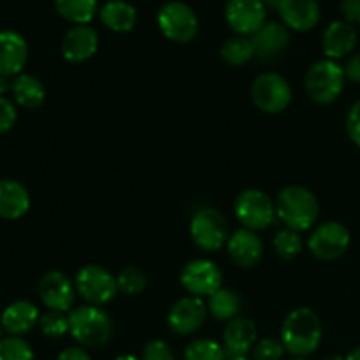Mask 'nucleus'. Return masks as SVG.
<instances>
[{
	"label": "nucleus",
	"mask_w": 360,
	"mask_h": 360,
	"mask_svg": "<svg viewBox=\"0 0 360 360\" xmlns=\"http://www.w3.org/2000/svg\"><path fill=\"white\" fill-rule=\"evenodd\" d=\"M116 283H118V292H122V294L139 295L146 288L148 278L139 267L129 266L120 271V274L116 276Z\"/></svg>",
	"instance_id": "nucleus-31"
},
{
	"label": "nucleus",
	"mask_w": 360,
	"mask_h": 360,
	"mask_svg": "<svg viewBox=\"0 0 360 360\" xmlns=\"http://www.w3.org/2000/svg\"><path fill=\"white\" fill-rule=\"evenodd\" d=\"M157 23L162 35L178 44L190 42L199 32V20H197L195 11L188 4L179 2V0L164 4L158 9Z\"/></svg>",
	"instance_id": "nucleus-5"
},
{
	"label": "nucleus",
	"mask_w": 360,
	"mask_h": 360,
	"mask_svg": "<svg viewBox=\"0 0 360 360\" xmlns=\"http://www.w3.org/2000/svg\"><path fill=\"white\" fill-rule=\"evenodd\" d=\"M101 21L112 32L125 34L130 32L137 23V11L132 4L125 0H109L98 11Z\"/></svg>",
	"instance_id": "nucleus-24"
},
{
	"label": "nucleus",
	"mask_w": 360,
	"mask_h": 360,
	"mask_svg": "<svg viewBox=\"0 0 360 360\" xmlns=\"http://www.w3.org/2000/svg\"><path fill=\"white\" fill-rule=\"evenodd\" d=\"M179 281H181L183 288L190 295H195V297L202 299L210 297L218 288H221L224 273H221V269L213 260L195 259L190 260L183 267L181 274H179Z\"/></svg>",
	"instance_id": "nucleus-10"
},
{
	"label": "nucleus",
	"mask_w": 360,
	"mask_h": 360,
	"mask_svg": "<svg viewBox=\"0 0 360 360\" xmlns=\"http://www.w3.org/2000/svg\"><path fill=\"white\" fill-rule=\"evenodd\" d=\"M274 252L278 257L285 260H292L302 252L304 248V241L301 238V232L292 231V229H283L274 236Z\"/></svg>",
	"instance_id": "nucleus-30"
},
{
	"label": "nucleus",
	"mask_w": 360,
	"mask_h": 360,
	"mask_svg": "<svg viewBox=\"0 0 360 360\" xmlns=\"http://www.w3.org/2000/svg\"><path fill=\"white\" fill-rule=\"evenodd\" d=\"M283 25L295 32H308L320 21V6L316 0H283L278 7Z\"/></svg>",
	"instance_id": "nucleus-19"
},
{
	"label": "nucleus",
	"mask_w": 360,
	"mask_h": 360,
	"mask_svg": "<svg viewBox=\"0 0 360 360\" xmlns=\"http://www.w3.org/2000/svg\"><path fill=\"white\" fill-rule=\"evenodd\" d=\"M30 210V193L16 179H0V218L18 220Z\"/></svg>",
	"instance_id": "nucleus-23"
},
{
	"label": "nucleus",
	"mask_w": 360,
	"mask_h": 360,
	"mask_svg": "<svg viewBox=\"0 0 360 360\" xmlns=\"http://www.w3.org/2000/svg\"><path fill=\"white\" fill-rule=\"evenodd\" d=\"M262 2H264V6L269 7V9L278 11V7L281 6V2H283V0H262Z\"/></svg>",
	"instance_id": "nucleus-41"
},
{
	"label": "nucleus",
	"mask_w": 360,
	"mask_h": 360,
	"mask_svg": "<svg viewBox=\"0 0 360 360\" xmlns=\"http://www.w3.org/2000/svg\"><path fill=\"white\" fill-rule=\"evenodd\" d=\"M0 360H35V355L23 338L6 336L0 340Z\"/></svg>",
	"instance_id": "nucleus-32"
},
{
	"label": "nucleus",
	"mask_w": 360,
	"mask_h": 360,
	"mask_svg": "<svg viewBox=\"0 0 360 360\" xmlns=\"http://www.w3.org/2000/svg\"><path fill=\"white\" fill-rule=\"evenodd\" d=\"M98 49V34L90 25H74L62 39V55L67 62L81 63L90 60Z\"/></svg>",
	"instance_id": "nucleus-15"
},
{
	"label": "nucleus",
	"mask_w": 360,
	"mask_h": 360,
	"mask_svg": "<svg viewBox=\"0 0 360 360\" xmlns=\"http://www.w3.org/2000/svg\"><path fill=\"white\" fill-rule=\"evenodd\" d=\"M143 360H176V357L165 341L153 340L144 347Z\"/></svg>",
	"instance_id": "nucleus-36"
},
{
	"label": "nucleus",
	"mask_w": 360,
	"mask_h": 360,
	"mask_svg": "<svg viewBox=\"0 0 360 360\" xmlns=\"http://www.w3.org/2000/svg\"><path fill=\"white\" fill-rule=\"evenodd\" d=\"M185 360H227V352L214 340L200 338L185 348Z\"/></svg>",
	"instance_id": "nucleus-29"
},
{
	"label": "nucleus",
	"mask_w": 360,
	"mask_h": 360,
	"mask_svg": "<svg viewBox=\"0 0 360 360\" xmlns=\"http://www.w3.org/2000/svg\"><path fill=\"white\" fill-rule=\"evenodd\" d=\"M323 360H345V359L340 357V355H330V357H326Z\"/></svg>",
	"instance_id": "nucleus-45"
},
{
	"label": "nucleus",
	"mask_w": 360,
	"mask_h": 360,
	"mask_svg": "<svg viewBox=\"0 0 360 360\" xmlns=\"http://www.w3.org/2000/svg\"><path fill=\"white\" fill-rule=\"evenodd\" d=\"M347 130L350 139L360 148V101L352 105L350 112L347 118Z\"/></svg>",
	"instance_id": "nucleus-37"
},
{
	"label": "nucleus",
	"mask_w": 360,
	"mask_h": 360,
	"mask_svg": "<svg viewBox=\"0 0 360 360\" xmlns=\"http://www.w3.org/2000/svg\"><path fill=\"white\" fill-rule=\"evenodd\" d=\"M55 9L74 25H90L97 14V0H55Z\"/></svg>",
	"instance_id": "nucleus-27"
},
{
	"label": "nucleus",
	"mask_w": 360,
	"mask_h": 360,
	"mask_svg": "<svg viewBox=\"0 0 360 360\" xmlns=\"http://www.w3.org/2000/svg\"><path fill=\"white\" fill-rule=\"evenodd\" d=\"M345 77L352 83H360V55H354L347 60L343 67Z\"/></svg>",
	"instance_id": "nucleus-39"
},
{
	"label": "nucleus",
	"mask_w": 360,
	"mask_h": 360,
	"mask_svg": "<svg viewBox=\"0 0 360 360\" xmlns=\"http://www.w3.org/2000/svg\"><path fill=\"white\" fill-rule=\"evenodd\" d=\"M28 60V46L21 34L14 30L0 32V76H20Z\"/></svg>",
	"instance_id": "nucleus-17"
},
{
	"label": "nucleus",
	"mask_w": 360,
	"mask_h": 360,
	"mask_svg": "<svg viewBox=\"0 0 360 360\" xmlns=\"http://www.w3.org/2000/svg\"><path fill=\"white\" fill-rule=\"evenodd\" d=\"M220 56L224 62L229 65H245L250 60L255 56V49H253L252 39L243 37V35H234V37L227 39L220 48Z\"/></svg>",
	"instance_id": "nucleus-28"
},
{
	"label": "nucleus",
	"mask_w": 360,
	"mask_h": 360,
	"mask_svg": "<svg viewBox=\"0 0 360 360\" xmlns=\"http://www.w3.org/2000/svg\"><path fill=\"white\" fill-rule=\"evenodd\" d=\"M322 322L309 308H295L281 323L280 341L292 357L311 355L322 343Z\"/></svg>",
	"instance_id": "nucleus-1"
},
{
	"label": "nucleus",
	"mask_w": 360,
	"mask_h": 360,
	"mask_svg": "<svg viewBox=\"0 0 360 360\" xmlns=\"http://www.w3.org/2000/svg\"><path fill=\"white\" fill-rule=\"evenodd\" d=\"M227 360H252V359H248V357H229Z\"/></svg>",
	"instance_id": "nucleus-46"
},
{
	"label": "nucleus",
	"mask_w": 360,
	"mask_h": 360,
	"mask_svg": "<svg viewBox=\"0 0 360 360\" xmlns=\"http://www.w3.org/2000/svg\"><path fill=\"white\" fill-rule=\"evenodd\" d=\"M41 313L39 308L30 301H14L7 306L0 315V326L2 330H6L9 336H23V334L30 333L35 326L39 323Z\"/></svg>",
	"instance_id": "nucleus-20"
},
{
	"label": "nucleus",
	"mask_w": 360,
	"mask_h": 360,
	"mask_svg": "<svg viewBox=\"0 0 360 360\" xmlns=\"http://www.w3.org/2000/svg\"><path fill=\"white\" fill-rule=\"evenodd\" d=\"M14 104L21 105L25 109H37L46 101V88L39 77L32 74H20L14 77L11 84Z\"/></svg>",
	"instance_id": "nucleus-25"
},
{
	"label": "nucleus",
	"mask_w": 360,
	"mask_h": 360,
	"mask_svg": "<svg viewBox=\"0 0 360 360\" xmlns=\"http://www.w3.org/2000/svg\"><path fill=\"white\" fill-rule=\"evenodd\" d=\"M357 30L348 21H333L322 37L323 53L329 60H340L350 55L357 46Z\"/></svg>",
	"instance_id": "nucleus-21"
},
{
	"label": "nucleus",
	"mask_w": 360,
	"mask_h": 360,
	"mask_svg": "<svg viewBox=\"0 0 360 360\" xmlns=\"http://www.w3.org/2000/svg\"><path fill=\"white\" fill-rule=\"evenodd\" d=\"M350 246V232L340 221H326L311 232L308 248L320 260H336L347 253Z\"/></svg>",
	"instance_id": "nucleus-11"
},
{
	"label": "nucleus",
	"mask_w": 360,
	"mask_h": 360,
	"mask_svg": "<svg viewBox=\"0 0 360 360\" xmlns=\"http://www.w3.org/2000/svg\"><path fill=\"white\" fill-rule=\"evenodd\" d=\"M227 253L236 266L243 267V269L255 267L264 257L262 239L257 236V232L241 227L232 232L229 238Z\"/></svg>",
	"instance_id": "nucleus-16"
},
{
	"label": "nucleus",
	"mask_w": 360,
	"mask_h": 360,
	"mask_svg": "<svg viewBox=\"0 0 360 360\" xmlns=\"http://www.w3.org/2000/svg\"><path fill=\"white\" fill-rule=\"evenodd\" d=\"M276 217L292 231H308L319 220L320 204L311 190L301 185H288L276 197Z\"/></svg>",
	"instance_id": "nucleus-2"
},
{
	"label": "nucleus",
	"mask_w": 360,
	"mask_h": 360,
	"mask_svg": "<svg viewBox=\"0 0 360 360\" xmlns=\"http://www.w3.org/2000/svg\"><path fill=\"white\" fill-rule=\"evenodd\" d=\"M345 70L334 60H319L308 69L304 77V88L308 97L315 104L327 105L338 101L345 88Z\"/></svg>",
	"instance_id": "nucleus-4"
},
{
	"label": "nucleus",
	"mask_w": 360,
	"mask_h": 360,
	"mask_svg": "<svg viewBox=\"0 0 360 360\" xmlns=\"http://www.w3.org/2000/svg\"><path fill=\"white\" fill-rule=\"evenodd\" d=\"M292 360H306V359L304 357H294Z\"/></svg>",
	"instance_id": "nucleus-47"
},
{
	"label": "nucleus",
	"mask_w": 360,
	"mask_h": 360,
	"mask_svg": "<svg viewBox=\"0 0 360 360\" xmlns=\"http://www.w3.org/2000/svg\"><path fill=\"white\" fill-rule=\"evenodd\" d=\"M252 101L260 111L278 115L290 105L292 88L278 72H264L252 83Z\"/></svg>",
	"instance_id": "nucleus-9"
},
{
	"label": "nucleus",
	"mask_w": 360,
	"mask_h": 360,
	"mask_svg": "<svg viewBox=\"0 0 360 360\" xmlns=\"http://www.w3.org/2000/svg\"><path fill=\"white\" fill-rule=\"evenodd\" d=\"M18 109L13 101L7 97H0V134H6L16 125Z\"/></svg>",
	"instance_id": "nucleus-35"
},
{
	"label": "nucleus",
	"mask_w": 360,
	"mask_h": 360,
	"mask_svg": "<svg viewBox=\"0 0 360 360\" xmlns=\"http://www.w3.org/2000/svg\"><path fill=\"white\" fill-rule=\"evenodd\" d=\"M39 327H41V333L46 338L58 340V338H63L69 333V315H65L62 311H51V309H48L39 319Z\"/></svg>",
	"instance_id": "nucleus-33"
},
{
	"label": "nucleus",
	"mask_w": 360,
	"mask_h": 360,
	"mask_svg": "<svg viewBox=\"0 0 360 360\" xmlns=\"http://www.w3.org/2000/svg\"><path fill=\"white\" fill-rule=\"evenodd\" d=\"M266 11L262 0H229L225 20L238 35L253 37L266 25Z\"/></svg>",
	"instance_id": "nucleus-12"
},
{
	"label": "nucleus",
	"mask_w": 360,
	"mask_h": 360,
	"mask_svg": "<svg viewBox=\"0 0 360 360\" xmlns=\"http://www.w3.org/2000/svg\"><path fill=\"white\" fill-rule=\"evenodd\" d=\"M115 360H143V359L136 357V355H130V354H127V355H120V357H116Z\"/></svg>",
	"instance_id": "nucleus-44"
},
{
	"label": "nucleus",
	"mask_w": 360,
	"mask_h": 360,
	"mask_svg": "<svg viewBox=\"0 0 360 360\" xmlns=\"http://www.w3.org/2000/svg\"><path fill=\"white\" fill-rule=\"evenodd\" d=\"M190 236L197 248L204 252H218L227 246L231 238L227 218L214 207L199 210L190 221Z\"/></svg>",
	"instance_id": "nucleus-6"
},
{
	"label": "nucleus",
	"mask_w": 360,
	"mask_h": 360,
	"mask_svg": "<svg viewBox=\"0 0 360 360\" xmlns=\"http://www.w3.org/2000/svg\"><path fill=\"white\" fill-rule=\"evenodd\" d=\"M39 297L51 311L67 313L72 309L76 285L60 271H49L39 281Z\"/></svg>",
	"instance_id": "nucleus-14"
},
{
	"label": "nucleus",
	"mask_w": 360,
	"mask_h": 360,
	"mask_svg": "<svg viewBox=\"0 0 360 360\" xmlns=\"http://www.w3.org/2000/svg\"><path fill=\"white\" fill-rule=\"evenodd\" d=\"M56 360H91L86 350H83L81 347H70L65 348L62 354L56 357Z\"/></svg>",
	"instance_id": "nucleus-40"
},
{
	"label": "nucleus",
	"mask_w": 360,
	"mask_h": 360,
	"mask_svg": "<svg viewBox=\"0 0 360 360\" xmlns=\"http://www.w3.org/2000/svg\"><path fill=\"white\" fill-rule=\"evenodd\" d=\"M285 355V348L281 341L273 340V338H266L260 340L259 343L253 347L252 360H281Z\"/></svg>",
	"instance_id": "nucleus-34"
},
{
	"label": "nucleus",
	"mask_w": 360,
	"mask_h": 360,
	"mask_svg": "<svg viewBox=\"0 0 360 360\" xmlns=\"http://www.w3.org/2000/svg\"><path fill=\"white\" fill-rule=\"evenodd\" d=\"M341 11H343V16L348 23L360 25V0H343Z\"/></svg>",
	"instance_id": "nucleus-38"
},
{
	"label": "nucleus",
	"mask_w": 360,
	"mask_h": 360,
	"mask_svg": "<svg viewBox=\"0 0 360 360\" xmlns=\"http://www.w3.org/2000/svg\"><path fill=\"white\" fill-rule=\"evenodd\" d=\"M69 334L81 347H104L112 336L111 316L98 306L91 304L70 309Z\"/></svg>",
	"instance_id": "nucleus-3"
},
{
	"label": "nucleus",
	"mask_w": 360,
	"mask_h": 360,
	"mask_svg": "<svg viewBox=\"0 0 360 360\" xmlns=\"http://www.w3.org/2000/svg\"><path fill=\"white\" fill-rule=\"evenodd\" d=\"M7 88H9V84H7V77L0 76V97H4V94L7 91Z\"/></svg>",
	"instance_id": "nucleus-42"
},
{
	"label": "nucleus",
	"mask_w": 360,
	"mask_h": 360,
	"mask_svg": "<svg viewBox=\"0 0 360 360\" xmlns=\"http://www.w3.org/2000/svg\"><path fill=\"white\" fill-rule=\"evenodd\" d=\"M257 345V326L253 320L238 319L227 322L224 329V348L227 357H246Z\"/></svg>",
	"instance_id": "nucleus-18"
},
{
	"label": "nucleus",
	"mask_w": 360,
	"mask_h": 360,
	"mask_svg": "<svg viewBox=\"0 0 360 360\" xmlns=\"http://www.w3.org/2000/svg\"><path fill=\"white\" fill-rule=\"evenodd\" d=\"M76 292L91 306H104L118 294L116 276L97 264L81 267L76 274Z\"/></svg>",
	"instance_id": "nucleus-8"
},
{
	"label": "nucleus",
	"mask_w": 360,
	"mask_h": 360,
	"mask_svg": "<svg viewBox=\"0 0 360 360\" xmlns=\"http://www.w3.org/2000/svg\"><path fill=\"white\" fill-rule=\"evenodd\" d=\"M234 213L239 224L250 231H264L271 227L276 218V204L266 192L248 188L238 195L234 202Z\"/></svg>",
	"instance_id": "nucleus-7"
},
{
	"label": "nucleus",
	"mask_w": 360,
	"mask_h": 360,
	"mask_svg": "<svg viewBox=\"0 0 360 360\" xmlns=\"http://www.w3.org/2000/svg\"><path fill=\"white\" fill-rule=\"evenodd\" d=\"M207 313V304L202 299L186 295L171 306L167 313V326L178 336H188L204 326Z\"/></svg>",
	"instance_id": "nucleus-13"
},
{
	"label": "nucleus",
	"mask_w": 360,
	"mask_h": 360,
	"mask_svg": "<svg viewBox=\"0 0 360 360\" xmlns=\"http://www.w3.org/2000/svg\"><path fill=\"white\" fill-rule=\"evenodd\" d=\"M206 304L207 311L213 315V319L220 320V322H231V320L239 316L243 301L238 292L232 290V288L221 287L207 297Z\"/></svg>",
	"instance_id": "nucleus-26"
},
{
	"label": "nucleus",
	"mask_w": 360,
	"mask_h": 360,
	"mask_svg": "<svg viewBox=\"0 0 360 360\" xmlns=\"http://www.w3.org/2000/svg\"><path fill=\"white\" fill-rule=\"evenodd\" d=\"M288 41H290L288 28L283 23H276V21L266 23L252 37L255 56H259L260 60H271L283 53L288 46Z\"/></svg>",
	"instance_id": "nucleus-22"
},
{
	"label": "nucleus",
	"mask_w": 360,
	"mask_h": 360,
	"mask_svg": "<svg viewBox=\"0 0 360 360\" xmlns=\"http://www.w3.org/2000/svg\"><path fill=\"white\" fill-rule=\"evenodd\" d=\"M345 360H360V347L354 348V350H352L350 354L347 355V359H345Z\"/></svg>",
	"instance_id": "nucleus-43"
}]
</instances>
